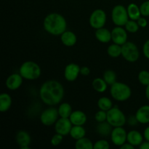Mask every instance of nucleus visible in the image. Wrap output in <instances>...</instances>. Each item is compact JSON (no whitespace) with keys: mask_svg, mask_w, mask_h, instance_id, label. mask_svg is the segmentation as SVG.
<instances>
[{"mask_svg":"<svg viewBox=\"0 0 149 149\" xmlns=\"http://www.w3.org/2000/svg\"><path fill=\"white\" fill-rule=\"evenodd\" d=\"M79 65L71 63L65 66L64 70V77L68 81H74L80 74Z\"/></svg>","mask_w":149,"mask_h":149,"instance_id":"ddd939ff","label":"nucleus"},{"mask_svg":"<svg viewBox=\"0 0 149 149\" xmlns=\"http://www.w3.org/2000/svg\"><path fill=\"white\" fill-rule=\"evenodd\" d=\"M107 53L111 58H119L122 55V46L115 43L112 44L108 47Z\"/></svg>","mask_w":149,"mask_h":149,"instance_id":"cd10ccee","label":"nucleus"},{"mask_svg":"<svg viewBox=\"0 0 149 149\" xmlns=\"http://www.w3.org/2000/svg\"><path fill=\"white\" fill-rule=\"evenodd\" d=\"M92 85L96 92L100 93H104L108 87V84L103 78H95L92 82Z\"/></svg>","mask_w":149,"mask_h":149,"instance_id":"393cba45","label":"nucleus"},{"mask_svg":"<svg viewBox=\"0 0 149 149\" xmlns=\"http://www.w3.org/2000/svg\"><path fill=\"white\" fill-rule=\"evenodd\" d=\"M43 26L45 30L49 34L61 36L66 31L67 22L62 15L52 13L45 17Z\"/></svg>","mask_w":149,"mask_h":149,"instance_id":"f03ea898","label":"nucleus"},{"mask_svg":"<svg viewBox=\"0 0 149 149\" xmlns=\"http://www.w3.org/2000/svg\"><path fill=\"white\" fill-rule=\"evenodd\" d=\"M65 94L63 86L56 80H48L42 84L39 90V96L45 104L52 106L62 101Z\"/></svg>","mask_w":149,"mask_h":149,"instance_id":"f257e3e1","label":"nucleus"},{"mask_svg":"<svg viewBox=\"0 0 149 149\" xmlns=\"http://www.w3.org/2000/svg\"><path fill=\"white\" fill-rule=\"evenodd\" d=\"M127 10L129 18L130 20H138L141 17L140 7L136 4H135V3H131V4H130L128 5V7H127Z\"/></svg>","mask_w":149,"mask_h":149,"instance_id":"5701e85b","label":"nucleus"},{"mask_svg":"<svg viewBox=\"0 0 149 149\" xmlns=\"http://www.w3.org/2000/svg\"><path fill=\"white\" fill-rule=\"evenodd\" d=\"M111 39L113 43L122 46L127 42V31L122 26H116L111 31Z\"/></svg>","mask_w":149,"mask_h":149,"instance_id":"f8f14e48","label":"nucleus"},{"mask_svg":"<svg viewBox=\"0 0 149 149\" xmlns=\"http://www.w3.org/2000/svg\"><path fill=\"white\" fill-rule=\"evenodd\" d=\"M143 135L138 130H131L127 133V141L133 146H140L143 142Z\"/></svg>","mask_w":149,"mask_h":149,"instance_id":"a211bd4d","label":"nucleus"},{"mask_svg":"<svg viewBox=\"0 0 149 149\" xmlns=\"http://www.w3.org/2000/svg\"><path fill=\"white\" fill-rule=\"evenodd\" d=\"M63 141V135L56 133L51 138L50 143L53 146H57L60 145L62 143Z\"/></svg>","mask_w":149,"mask_h":149,"instance_id":"c9c22d12","label":"nucleus"},{"mask_svg":"<svg viewBox=\"0 0 149 149\" xmlns=\"http://www.w3.org/2000/svg\"><path fill=\"white\" fill-rule=\"evenodd\" d=\"M137 22H138V25H139V26L141 28H145L146 27L147 25H148V21H147V20L145 18L144 16L140 17V18L137 20Z\"/></svg>","mask_w":149,"mask_h":149,"instance_id":"4c0bfd02","label":"nucleus"},{"mask_svg":"<svg viewBox=\"0 0 149 149\" xmlns=\"http://www.w3.org/2000/svg\"><path fill=\"white\" fill-rule=\"evenodd\" d=\"M90 74V69L87 66H82L80 68V74L82 76H88Z\"/></svg>","mask_w":149,"mask_h":149,"instance_id":"58836bf2","label":"nucleus"},{"mask_svg":"<svg viewBox=\"0 0 149 149\" xmlns=\"http://www.w3.org/2000/svg\"><path fill=\"white\" fill-rule=\"evenodd\" d=\"M128 123H129V125H131V126H134V125H136L138 123V120H137L136 117H135V116H130L129 119H128Z\"/></svg>","mask_w":149,"mask_h":149,"instance_id":"ea45409f","label":"nucleus"},{"mask_svg":"<svg viewBox=\"0 0 149 149\" xmlns=\"http://www.w3.org/2000/svg\"><path fill=\"white\" fill-rule=\"evenodd\" d=\"M73 125L69 118L61 117L55 124V130L56 133L65 135L70 134Z\"/></svg>","mask_w":149,"mask_h":149,"instance_id":"9b49d317","label":"nucleus"},{"mask_svg":"<svg viewBox=\"0 0 149 149\" xmlns=\"http://www.w3.org/2000/svg\"><path fill=\"white\" fill-rule=\"evenodd\" d=\"M134 147L135 146H133L132 144H130V143L127 142L124 143L122 146H120V149H132L134 148Z\"/></svg>","mask_w":149,"mask_h":149,"instance_id":"a19ab883","label":"nucleus"},{"mask_svg":"<svg viewBox=\"0 0 149 149\" xmlns=\"http://www.w3.org/2000/svg\"><path fill=\"white\" fill-rule=\"evenodd\" d=\"M97 106L100 110L108 111L113 107L111 100L107 97H102L97 100Z\"/></svg>","mask_w":149,"mask_h":149,"instance_id":"c85d7f7f","label":"nucleus"},{"mask_svg":"<svg viewBox=\"0 0 149 149\" xmlns=\"http://www.w3.org/2000/svg\"><path fill=\"white\" fill-rule=\"evenodd\" d=\"M12 103H13L12 97L8 93H1L0 95V111H7L11 107Z\"/></svg>","mask_w":149,"mask_h":149,"instance_id":"4be33fe9","label":"nucleus"},{"mask_svg":"<svg viewBox=\"0 0 149 149\" xmlns=\"http://www.w3.org/2000/svg\"><path fill=\"white\" fill-rule=\"evenodd\" d=\"M108 122L113 127H123L126 124L127 119L125 113L117 107H112L107 111Z\"/></svg>","mask_w":149,"mask_h":149,"instance_id":"39448f33","label":"nucleus"},{"mask_svg":"<svg viewBox=\"0 0 149 149\" xmlns=\"http://www.w3.org/2000/svg\"><path fill=\"white\" fill-rule=\"evenodd\" d=\"M75 148L77 149H93L94 148V145L89 138L84 137L77 140L75 144Z\"/></svg>","mask_w":149,"mask_h":149,"instance_id":"bb28decb","label":"nucleus"},{"mask_svg":"<svg viewBox=\"0 0 149 149\" xmlns=\"http://www.w3.org/2000/svg\"><path fill=\"white\" fill-rule=\"evenodd\" d=\"M95 119L97 123L106 122V119H107V111L100 109V111H98L95 115Z\"/></svg>","mask_w":149,"mask_h":149,"instance_id":"72a5a7b5","label":"nucleus"},{"mask_svg":"<svg viewBox=\"0 0 149 149\" xmlns=\"http://www.w3.org/2000/svg\"><path fill=\"white\" fill-rule=\"evenodd\" d=\"M112 127H113L107 121H106V122L98 123V125L96 127V132L100 136L108 137L111 134L112 130H113Z\"/></svg>","mask_w":149,"mask_h":149,"instance_id":"412c9836","label":"nucleus"},{"mask_svg":"<svg viewBox=\"0 0 149 149\" xmlns=\"http://www.w3.org/2000/svg\"><path fill=\"white\" fill-rule=\"evenodd\" d=\"M139 148L141 149H149V141H143V142L140 145Z\"/></svg>","mask_w":149,"mask_h":149,"instance_id":"79ce46f5","label":"nucleus"},{"mask_svg":"<svg viewBox=\"0 0 149 149\" xmlns=\"http://www.w3.org/2000/svg\"><path fill=\"white\" fill-rule=\"evenodd\" d=\"M109 148H110L109 143L105 139L99 140L94 144V149H109Z\"/></svg>","mask_w":149,"mask_h":149,"instance_id":"473e14b6","label":"nucleus"},{"mask_svg":"<svg viewBox=\"0 0 149 149\" xmlns=\"http://www.w3.org/2000/svg\"><path fill=\"white\" fill-rule=\"evenodd\" d=\"M141 15L144 17H148L149 16V0L146 1L141 4L140 7Z\"/></svg>","mask_w":149,"mask_h":149,"instance_id":"f704fd0d","label":"nucleus"},{"mask_svg":"<svg viewBox=\"0 0 149 149\" xmlns=\"http://www.w3.org/2000/svg\"><path fill=\"white\" fill-rule=\"evenodd\" d=\"M61 40L63 45L66 47H73L77 42V35L71 31H65L61 35Z\"/></svg>","mask_w":149,"mask_h":149,"instance_id":"6ab92c4d","label":"nucleus"},{"mask_svg":"<svg viewBox=\"0 0 149 149\" xmlns=\"http://www.w3.org/2000/svg\"><path fill=\"white\" fill-rule=\"evenodd\" d=\"M111 19L116 26H125L129 20V15L126 7L121 4L115 6L111 12Z\"/></svg>","mask_w":149,"mask_h":149,"instance_id":"423d86ee","label":"nucleus"},{"mask_svg":"<svg viewBox=\"0 0 149 149\" xmlns=\"http://www.w3.org/2000/svg\"><path fill=\"white\" fill-rule=\"evenodd\" d=\"M103 78L106 81V82L107 83L108 85L111 86L112 84L116 82L117 77H116V74L115 73V71H112V70H107V71L103 73Z\"/></svg>","mask_w":149,"mask_h":149,"instance_id":"c756f323","label":"nucleus"},{"mask_svg":"<svg viewBox=\"0 0 149 149\" xmlns=\"http://www.w3.org/2000/svg\"><path fill=\"white\" fill-rule=\"evenodd\" d=\"M125 27L127 31L130 32V33H136L139 30L140 26L137 20H129L125 25Z\"/></svg>","mask_w":149,"mask_h":149,"instance_id":"7c9ffc66","label":"nucleus"},{"mask_svg":"<svg viewBox=\"0 0 149 149\" xmlns=\"http://www.w3.org/2000/svg\"><path fill=\"white\" fill-rule=\"evenodd\" d=\"M106 13L102 9H96L90 16V25L93 29H98L104 27L106 23Z\"/></svg>","mask_w":149,"mask_h":149,"instance_id":"6e6552de","label":"nucleus"},{"mask_svg":"<svg viewBox=\"0 0 149 149\" xmlns=\"http://www.w3.org/2000/svg\"><path fill=\"white\" fill-rule=\"evenodd\" d=\"M135 117L138 123L146 125L149 123V105H144L137 110Z\"/></svg>","mask_w":149,"mask_h":149,"instance_id":"dca6fc26","label":"nucleus"},{"mask_svg":"<svg viewBox=\"0 0 149 149\" xmlns=\"http://www.w3.org/2000/svg\"><path fill=\"white\" fill-rule=\"evenodd\" d=\"M15 141L20 149H29L31 138L29 132L25 130H20L16 133Z\"/></svg>","mask_w":149,"mask_h":149,"instance_id":"4468645a","label":"nucleus"},{"mask_svg":"<svg viewBox=\"0 0 149 149\" xmlns=\"http://www.w3.org/2000/svg\"><path fill=\"white\" fill-rule=\"evenodd\" d=\"M58 110L60 117L63 118H69L73 112L71 106L68 103H62L60 104Z\"/></svg>","mask_w":149,"mask_h":149,"instance_id":"a878e982","label":"nucleus"},{"mask_svg":"<svg viewBox=\"0 0 149 149\" xmlns=\"http://www.w3.org/2000/svg\"><path fill=\"white\" fill-rule=\"evenodd\" d=\"M143 52L144 56L149 59V39L144 43L143 46Z\"/></svg>","mask_w":149,"mask_h":149,"instance_id":"e433bc0d","label":"nucleus"},{"mask_svg":"<svg viewBox=\"0 0 149 149\" xmlns=\"http://www.w3.org/2000/svg\"><path fill=\"white\" fill-rule=\"evenodd\" d=\"M138 81L141 84L146 87L147 85L149 84V71H146V70L141 71L138 74Z\"/></svg>","mask_w":149,"mask_h":149,"instance_id":"2f4dec72","label":"nucleus"},{"mask_svg":"<svg viewBox=\"0 0 149 149\" xmlns=\"http://www.w3.org/2000/svg\"><path fill=\"white\" fill-rule=\"evenodd\" d=\"M127 132H126L123 127H113L111 134V139L114 146H122L124 143L127 142Z\"/></svg>","mask_w":149,"mask_h":149,"instance_id":"9d476101","label":"nucleus"},{"mask_svg":"<svg viewBox=\"0 0 149 149\" xmlns=\"http://www.w3.org/2000/svg\"><path fill=\"white\" fill-rule=\"evenodd\" d=\"M19 74L23 79L27 80H36L42 74L41 68L33 61H26L20 67Z\"/></svg>","mask_w":149,"mask_h":149,"instance_id":"7ed1b4c3","label":"nucleus"},{"mask_svg":"<svg viewBox=\"0 0 149 149\" xmlns=\"http://www.w3.org/2000/svg\"><path fill=\"white\" fill-rule=\"evenodd\" d=\"M146 97L149 100V84L146 86Z\"/></svg>","mask_w":149,"mask_h":149,"instance_id":"c03bdc74","label":"nucleus"},{"mask_svg":"<svg viewBox=\"0 0 149 149\" xmlns=\"http://www.w3.org/2000/svg\"><path fill=\"white\" fill-rule=\"evenodd\" d=\"M95 35L97 40L101 43H109L111 40H112L111 31L104 27L96 29Z\"/></svg>","mask_w":149,"mask_h":149,"instance_id":"aec40b11","label":"nucleus"},{"mask_svg":"<svg viewBox=\"0 0 149 149\" xmlns=\"http://www.w3.org/2000/svg\"><path fill=\"white\" fill-rule=\"evenodd\" d=\"M69 119L73 125H79V126H83L87 121L86 113L79 110L73 111Z\"/></svg>","mask_w":149,"mask_h":149,"instance_id":"f3484780","label":"nucleus"},{"mask_svg":"<svg viewBox=\"0 0 149 149\" xmlns=\"http://www.w3.org/2000/svg\"><path fill=\"white\" fill-rule=\"evenodd\" d=\"M23 77L20 74H13L6 79V87L10 90H16L22 85Z\"/></svg>","mask_w":149,"mask_h":149,"instance_id":"2eb2a0df","label":"nucleus"},{"mask_svg":"<svg viewBox=\"0 0 149 149\" xmlns=\"http://www.w3.org/2000/svg\"><path fill=\"white\" fill-rule=\"evenodd\" d=\"M59 116L58 109L49 107L42 112L40 116V121L42 125L49 127L56 123Z\"/></svg>","mask_w":149,"mask_h":149,"instance_id":"1a4fd4ad","label":"nucleus"},{"mask_svg":"<svg viewBox=\"0 0 149 149\" xmlns=\"http://www.w3.org/2000/svg\"><path fill=\"white\" fill-rule=\"evenodd\" d=\"M110 94L117 101H125L131 97L132 91L127 84L116 81L111 86Z\"/></svg>","mask_w":149,"mask_h":149,"instance_id":"20e7f679","label":"nucleus"},{"mask_svg":"<svg viewBox=\"0 0 149 149\" xmlns=\"http://www.w3.org/2000/svg\"><path fill=\"white\" fill-rule=\"evenodd\" d=\"M143 137L146 141H149V126L147 127L143 132Z\"/></svg>","mask_w":149,"mask_h":149,"instance_id":"37998d69","label":"nucleus"},{"mask_svg":"<svg viewBox=\"0 0 149 149\" xmlns=\"http://www.w3.org/2000/svg\"><path fill=\"white\" fill-rule=\"evenodd\" d=\"M122 55L128 62H136L140 57L139 49L133 42H127L122 45Z\"/></svg>","mask_w":149,"mask_h":149,"instance_id":"0eeeda50","label":"nucleus"},{"mask_svg":"<svg viewBox=\"0 0 149 149\" xmlns=\"http://www.w3.org/2000/svg\"><path fill=\"white\" fill-rule=\"evenodd\" d=\"M69 135H71V137L73 139L77 141V140L80 139V138H82L84 137H85L86 130L83 127V126L73 125Z\"/></svg>","mask_w":149,"mask_h":149,"instance_id":"b1692460","label":"nucleus"}]
</instances>
